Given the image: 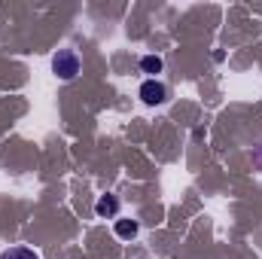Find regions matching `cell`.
<instances>
[{
	"mask_svg": "<svg viewBox=\"0 0 262 259\" xmlns=\"http://www.w3.org/2000/svg\"><path fill=\"white\" fill-rule=\"evenodd\" d=\"M79 55L73 52V49H61L55 58H52V70L58 73V79H64V82H70L76 73H79Z\"/></svg>",
	"mask_w": 262,
	"mask_h": 259,
	"instance_id": "cell-1",
	"label": "cell"
},
{
	"mask_svg": "<svg viewBox=\"0 0 262 259\" xmlns=\"http://www.w3.org/2000/svg\"><path fill=\"white\" fill-rule=\"evenodd\" d=\"M95 213H98L101 220L119 217V198H116V195H101V198L95 201Z\"/></svg>",
	"mask_w": 262,
	"mask_h": 259,
	"instance_id": "cell-3",
	"label": "cell"
},
{
	"mask_svg": "<svg viewBox=\"0 0 262 259\" xmlns=\"http://www.w3.org/2000/svg\"><path fill=\"white\" fill-rule=\"evenodd\" d=\"M0 259H40L31 247H9V250H3Z\"/></svg>",
	"mask_w": 262,
	"mask_h": 259,
	"instance_id": "cell-6",
	"label": "cell"
},
{
	"mask_svg": "<svg viewBox=\"0 0 262 259\" xmlns=\"http://www.w3.org/2000/svg\"><path fill=\"white\" fill-rule=\"evenodd\" d=\"M162 67H165V61L159 55H143L140 58V70L149 73V79H156V73H162Z\"/></svg>",
	"mask_w": 262,
	"mask_h": 259,
	"instance_id": "cell-5",
	"label": "cell"
},
{
	"mask_svg": "<svg viewBox=\"0 0 262 259\" xmlns=\"http://www.w3.org/2000/svg\"><path fill=\"white\" fill-rule=\"evenodd\" d=\"M137 232H140L137 220H116V238L131 241V238H137Z\"/></svg>",
	"mask_w": 262,
	"mask_h": 259,
	"instance_id": "cell-4",
	"label": "cell"
},
{
	"mask_svg": "<svg viewBox=\"0 0 262 259\" xmlns=\"http://www.w3.org/2000/svg\"><path fill=\"white\" fill-rule=\"evenodd\" d=\"M140 98H143V104H149V107L165 104V101H168V85H165L162 79H146V82L140 85Z\"/></svg>",
	"mask_w": 262,
	"mask_h": 259,
	"instance_id": "cell-2",
	"label": "cell"
}]
</instances>
